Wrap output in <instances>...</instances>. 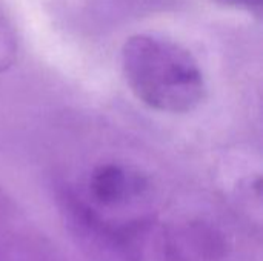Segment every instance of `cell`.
Returning <instances> with one entry per match:
<instances>
[{
    "instance_id": "obj_1",
    "label": "cell",
    "mask_w": 263,
    "mask_h": 261,
    "mask_svg": "<svg viewBox=\"0 0 263 261\" xmlns=\"http://www.w3.org/2000/svg\"><path fill=\"white\" fill-rule=\"evenodd\" d=\"M120 60L128 88L149 109L188 114L205 100L206 83L199 62L173 40L133 35L125 42Z\"/></svg>"
},
{
    "instance_id": "obj_2",
    "label": "cell",
    "mask_w": 263,
    "mask_h": 261,
    "mask_svg": "<svg viewBox=\"0 0 263 261\" xmlns=\"http://www.w3.org/2000/svg\"><path fill=\"white\" fill-rule=\"evenodd\" d=\"M74 234L97 261H137L131 240L82 203L68 206Z\"/></svg>"
},
{
    "instance_id": "obj_3",
    "label": "cell",
    "mask_w": 263,
    "mask_h": 261,
    "mask_svg": "<svg viewBox=\"0 0 263 261\" xmlns=\"http://www.w3.org/2000/svg\"><path fill=\"white\" fill-rule=\"evenodd\" d=\"M139 183L129 177L125 168L116 163L97 166L89 177V194L100 206H117L139 189Z\"/></svg>"
},
{
    "instance_id": "obj_4",
    "label": "cell",
    "mask_w": 263,
    "mask_h": 261,
    "mask_svg": "<svg viewBox=\"0 0 263 261\" xmlns=\"http://www.w3.org/2000/svg\"><path fill=\"white\" fill-rule=\"evenodd\" d=\"M18 45L15 32L0 11V72L8 71L17 60Z\"/></svg>"
},
{
    "instance_id": "obj_5",
    "label": "cell",
    "mask_w": 263,
    "mask_h": 261,
    "mask_svg": "<svg viewBox=\"0 0 263 261\" xmlns=\"http://www.w3.org/2000/svg\"><path fill=\"white\" fill-rule=\"evenodd\" d=\"M216 2L223 6H231V8H247V9H256V11H260L262 8V0H216Z\"/></svg>"
}]
</instances>
